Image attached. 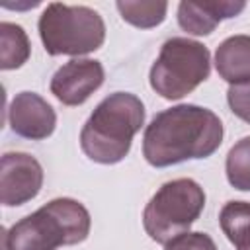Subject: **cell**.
<instances>
[{
	"instance_id": "9a60e30c",
	"label": "cell",
	"mask_w": 250,
	"mask_h": 250,
	"mask_svg": "<svg viewBox=\"0 0 250 250\" xmlns=\"http://www.w3.org/2000/svg\"><path fill=\"white\" fill-rule=\"evenodd\" d=\"M227 180L234 189L250 191V137L234 143L225 160Z\"/></svg>"
},
{
	"instance_id": "2e32d148",
	"label": "cell",
	"mask_w": 250,
	"mask_h": 250,
	"mask_svg": "<svg viewBox=\"0 0 250 250\" xmlns=\"http://www.w3.org/2000/svg\"><path fill=\"white\" fill-rule=\"evenodd\" d=\"M164 250H217V244L207 232L188 230L168 240Z\"/></svg>"
},
{
	"instance_id": "6da1fadb",
	"label": "cell",
	"mask_w": 250,
	"mask_h": 250,
	"mask_svg": "<svg viewBox=\"0 0 250 250\" xmlns=\"http://www.w3.org/2000/svg\"><path fill=\"white\" fill-rule=\"evenodd\" d=\"M219 115L195 104L172 105L152 117L143 135V156L154 168L207 158L223 143Z\"/></svg>"
},
{
	"instance_id": "3957f363",
	"label": "cell",
	"mask_w": 250,
	"mask_h": 250,
	"mask_svg": "<svg viewBox=\"0 0 250 250\" xmlns=\"http://www.w3.org/2000/svg\"><path fill=\"white\" fill-rule=\"evenodd\" d=\"M92 219L88 209L72 197H55L10 229H2L4 250H57L84 242Z\"/></svg>"
},
{
	"instance_id": "52a82bcc",
	"label": "cell",
	"mask_w": 250,
	"mask_h": 250,
	"mask_svg": "<svg viewBox=\"0 0 250 250\" xmlns=\"http://www.w3.org/2000/svg\"><path fill=\"white\" fill-rule=\"evenodd\" d=\"M43 188V168L27 152H6L0 160V201L4 207H18Z\"/></svg>"
},
{
	"instance_id": "7a4b0ae2",
	"label": "cell",
	"mask_w": 250,
	"mask_h": 250,
	"mask_svg": "<svg viewBox=\"0 0 250 250\" xmlns=\"http://www.w3.org/2000/svg\"><path fill=\"white\" fill-rule=\"evenodd\" d=\"M145 123L143 102L129 92L105 96L86 119L80 131L84 154L98 164H117L129 150L133 137Z\"/></svg>"
},
{
	"instance_id": "4fadbf2b",
	"label": "cell",
	"mask_w": 250,
	"mask_h": 250,
	"mask_svg": "<svg viewBox=\"0 0 250 250\" xmlns=\"http://www.w3.org/2000/svg\"><path fill=\"white\" fill-rule=\"evenodd\" d=\"M31 55V43L25 29L12 21L0 23V68L14 70L27 62Z\"/></svg>"
},
{
	"instance_id": "277c9868",
	"label": "cell",
	"mask_w": 250,
	"mask_h": 250,
	"mask_svg": "<svg viewBox=\"0 0 250 250\" xmlns=\"http://www.w3.org/2000/svg\"><path fill=\"white\" fill-rule=\"evenodd\" d=\"M41 43L51 57H82L98 51L105 41L104 18L88 6L51 2L37 21Z\"/></svg>"
},
{
	"instance_id": "5bb4252c",
	"label": "cell",
	"mask_w": 250,
	"mask_h": 250,
	"mask_svg": "<svg viewBox=\"0 0 250 250\" xmlns=\"http://www.w3.org/2000/svg\"><path fill=\"white\" fill-rule=\"evenodd\" d=\"M123 21L141 27V29H150L160 25L166 20L168 12V2H156V0H119L115 2Z\"/></svg>"
},
{
	"instance_id": "9c48e42d",
	"label": "cell",
	"mask_w": 250,
	"mask_h": 250,
	"mask_svg": "<svg viewBox=\"0 0 250 250\" xmlns=\"http://www.w3.org/2000/svg\"><path fill=\"white\" fill-rule=\"evenodd\" d=\"M8 123L18 137L43 141L57 127V113L51 104L35 92H20L8 107Z\"/></svg>"
},
{
	"instance_id": "5b68a950",
	"label": "cell",
	"mask_w": 250,
	"mask_h": 250,
	"mask_svg": "<svg viewBox=\"0 0 250 250\" xmlns=\"http://www.w3.org/2000/svg\"><path fill=\"white\" fill-rule=\"evenodd\" d=\"M211 53L189 37H170L162 43L150 66V88L164 100H180L209 78Z\"/></svg>"
},
{
	"instance_id": "8fae6325",
	"label": "cell",
	"mask_w": 250,
	"mask_h": 250,
	"mask_svg": "<svg viewBox=\"0 0 250 250\" xmlns=\"http://www.w3.org/2000/svg\"><path fill=\"white\" fill-rule=\"evenodd\" d=\"M217 74L230 86L250 84V35H230L215 51Z\"/></svg>"
},
{
	"instance_id": "7c38bea8",
	"label": "cell",
	"mask_w": 250,
	"mask_h": 250,
	"mask_svg": "<svg viewBox=\"0 0 250 250\" xmlns=\"http://www.w3.org/2000/svg\"><path fill=\"white\" fill-rule=\"evenodd\" d=\"M219 225L234 250H250V201H227Z\"/></svg>"
},
{
	"instance_id": "e0dca14e",
	"label": "cell",
	"mask_w": 250,
	"mask_h": 250,
	"mask_svg": "<svg viewBox=\"0 0 250 250\" xmlns=\"http://www.w3.org/2000/svg\"><path fill=\"white\" fill-rule=\"evenodd\" d=\"M227 104L230 111L250 123V84H238V86H229L227 90Z\"/></svg>"
},
{
	"instance_id": "30bf717a",
	"label": "cell",
	"mask_w": 250,
	"mask_h": 250,
	"mask_svg": "<svg viewBox=\"0 0 250 250\" xmlns=\"http://www.w3.org/2000/svg\"><path fill=\"white\" fill-rule=\"evenodd\" d=\"M244 8L246 2L240 0H184L178 4V25L191 35H209L223 20L238 16Z\"/></svg>"
},
{
	"instance_id": "8992f818",
	"label": "cell",
	"mask_w": 250,
	"mask_h": 250,
	"mask_svg": "<svg viewBox=\"0 0 250 250\" xmlns=\"http://www.w3.org/2000/svg\"><path fill=\"white\" fill-rule=\"evenodd\" d=\"M205 207V191L191 178H178L162 184L143 211L146 234L160 244L188 232Z\"/></svg>"
},
{
	"instance_id": "ba28073f",
	"label": "cell",
	"mask_w": 250,
	"mask_h": 250,
	"mask_svg": "<svg viewBox=\"0 0 250 250\" xmlns=\"http://www.w3.org/2000/svg\"><path fill=\"white\" fill-rule=\"evenodd\" d=\"M105 78L104 64L96 59H70L51 78V94L64 105H82Z\"/></svg>"
}]
</instances>
